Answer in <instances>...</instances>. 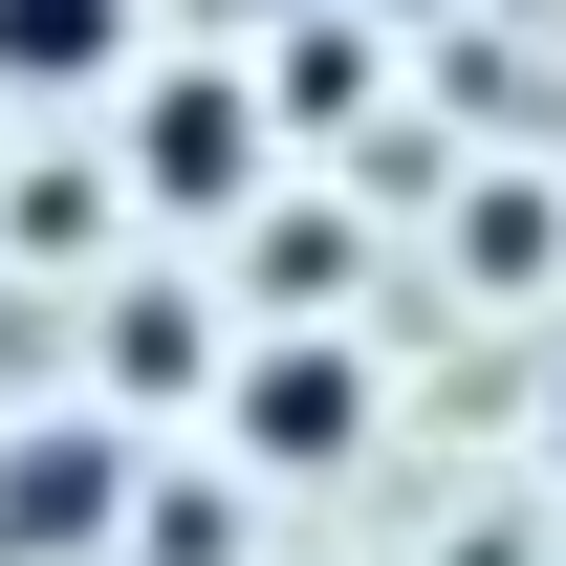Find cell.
Here are the masks:
<instances>
[{"instance_id":"obj_1","label":"cell","mask_w":566,"mask_h":566,"mask_svg":"<svg viewBox=\"0 0 566 566\" xmlns=\"http://www.w3.org/2000/svg\"><path fill=\"white\" fill-rule=\"evenodd\" d=\"M109 153H132L153 218H240V197L283 175V132H262V87H240V66H132V132H109Z\"/></svg>"},{"instance_id":"obj_2","label":"cell","mask_w":566,"mask_h":566,"mask_svg":"<svg viewBox=\"0 0 566 566\" xmlns=\"http://www.w3.org/2000/svg\"><path fill=\"white\" fill-rule=\"evenodd\" d=\"M218 436H240L262 480H349V458H370V370H349V327H262V349L218 370Z\"/></svg>"},{"instance_id":"obj_3","label":"cell","mask_w":566,"mask_h":566,"mask_svg":"<svg viewBox=\"0 0 566 566\" xmlns=\"http://www.w3.org/2000/svg\"><path fill=\"white\" fill-rule=\"evenodd\" d=\"M132 545V436L109 415H22L0 436V566H87Z\"/></svg>"},{"instance_id":"obj_4","label":"cell","mask_w":566,"mask_h":566,"mask_svg":"<svg viewBox=\"0 0 566 566\" xmlns=\"http://www.w3.org/2000/svg\"><path fill=\"white\" fill-rule=\"evenodd\" d=\"M0 87H22V109L132 87V0H0Z\"/></svg>"},{"instance_id":"obj_5","label":"cell","mask_w":566,"mask_h":566,"mask_svg":"<svg viewBox=\"0 0 566 566\" xmlns=\"http://www.w3.org/2000/svg\"><path fill=\"white\" fill-rule=\"evenodd\" d=\"M349 305V218H283L262 197V327H327Z\"/></svg>"},{"instance_id":"obj_6","label":"cell","mask_w":566,"mask_h":566,"mask_svg":"<svg viewBox=\"0 0 566 566\" xmlns=\"http://www.w3.org/2000/svg\"><path fill=\"white\" fill-rule=\"evenodd\" d=\"M197 370H218V327L175 283H132V305H109V392H197Z\"/></svg>"},{"instance_id":"obj_7","label":"cell","mask_w":566,"mask_h":566,"mask_svg":"<svg viewBox=\"0 0 566 566\" xmlns=\"http://www.w3.org/2000/svg\"><path fill=\"white\" fill-rule=\"evenodd\" d=\"M545 240H566L545 175H480V197H458V262H480V283H545Z\"/></svg>"},{"instance_id":"obj_8","label":"cell","mask_w":566,"mask_h":566,"mask_svg":"<svg viewBox=\"0 0 566 566\" xmlns=\"http://www.w3.org/2000/svg\"><path fill=\"white\" fill-rule=\"evenodd\" d=\"M349 87H370V44H349V22H305V44L262 66V132H349Z\"/></svg>"},{"instance_id":"obj_9","label":"cell","mask_w":566,"mask_h":566,"mask_svg":"<svg viewBox=\"0 0 566 566\" xmlns=\"http://www.w3.org/2000/svg\"><path fill=\"white\" fill-rule=\"evenodd\" d=\"M545 480H566V392H545Z\"/></svg>"}]
</instances>
